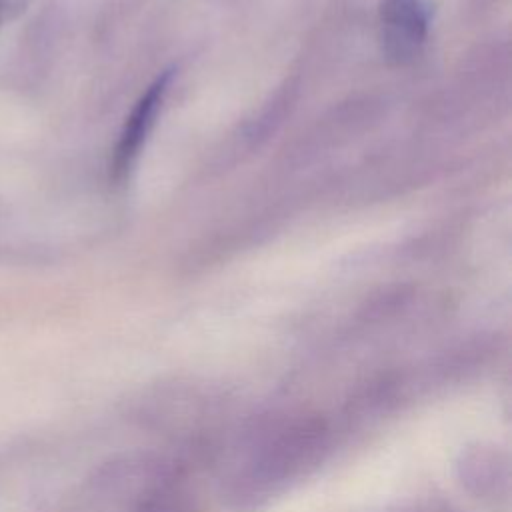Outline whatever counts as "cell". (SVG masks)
<instances>
[{
  "mask_svg": "<svg viewBox=\"0 0 512 512\" xmlns=\"http://www.w3.org/2000/svg\"><path fill=\"white\" fill-rule=\"evenodd\" d=\"M338 426L322 412L264 414L238 434L232 462L220 480V498L230 512H258L332 454Z\"/></svg>",
  "mask_w": 512,
  "mask_h": 512,
  "instance_id": "6da1fadb",
  "label": "cell"
},
{
  "mask_svg": "<svg viewBox=\"0 0 512 512\" xmlns=\"http://www.w3.org/2000/svg\"><path fill=\"white\" fill-rule=\"evenodd\" d=\"M410 512H458V510H452L450 506H438V504H424V506H418Z\"/></svg>",
  "mask_w": 512,
  "mask_h": 512,
  "instance_id": "52a82bcc",
  "label": "cell"
},
{
  "mask_svg": "<svg viewBox=\"0 0 512 512\" xmlns=\"http://www.w3.org/2000/svg\"><path fill=\"white\" fill-rule=\"evenodd\" d=\"M430 26L426 0H384L380 8V44L390 64L404 66L420 54Z\"/></svg>",
  "mask_w": 512,
  "mask_h": 512,
  "instance_id": "3957f363",
  "label": "cell"
},
{
  "mask_svg": "<svg viewBox=\"0 0 512 512\" xmlns=\"http://www.w3.org/2000/svg\"><path fill=\"white\" fill-rule=\"evenodd\" d=\"M170 80H172L170 72L160 74L148 86V90L140 96V100L132 108L130 116L126 118L120 138H118V144L114 148V156H112V172L116 178L126 176L128 170L132 168V164L136 162L144 140L148 138L150 130L154 128V122L158 118V112H160L166 92L170 88Z\"/></svg>",
  "mask_w": 512,
  "mask_h": 512,
  "instance_id": "5b68a950",
  "label": "cell"
},
{
  "mask_svg": "<svg viewBox=\"0 0 512 512\" xmlns=\"http://www.w3.org/2000/svg\"><path fill=\"white\" fill-rule=\"evenodd\" d=\"M30 0H0V26L12 18H16Z\"/></svg>",
  "mask_w": 512,
  "mask_h": 512,
  "instance_id": "8992f818",
  "label": "cell"
},
{
  "mask_svg": "<svg viewBox=\"0 0 512 512\" xmlns=\"http://www.w3.org/2000/svg\"><path fill=\"white\" fill-rule=\"evenodd\" d=\"M454 474L460 486L474 498H502L510 486L508 452L492 442L468 444L456 456Z\"/></svg>",
  "mask_w": 512,
  "mask_h": 512,
  "instance_id": "277c9868",
  "label": "cell"
},
{
  "mask_svg": "<svg viewBox=\"0 0 512 512\" xmlns=\"http://www.w3.org/2000/svg\"><path fill=\"white\" fill-rule=\"evenodd\" d=\"M192 470L174 454H124L86 480L72 512H204Z\"/></svg>",
  "mask_w": 512,
  "mask_h": 512,
  "instance_id": "7a4b0ae2",
  "label": "cell"
}]
</instances>
